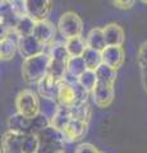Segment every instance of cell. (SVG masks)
<instances>
[{"instance_id": "1", "label": "cell", "mask_w": 147, "mask_h": 153, "mask_svg": "<svg viewBox=\"0 0 147 153\" xmlns=\"http://www.w3.org/2000/svg\"><path fill=\"white\" fill-rule=\"evenodd\" d=\"M49 54H41L39 56L23 59L22 63V76L27 83H39L49 74L50 68Z\"/></svg>"}, {"instance_id": "2", "label": "cell", "mask_w": 147, "mask_h": 153, "mask_svg": "<svg viewBox=\"0 0 147 153\" xmlns=\"http://www.w3.org/2000/svg\"><path fill=\"white\" fill-rule=\"evenodd\" d=\"M17 112L27 119H34L40 114V96L32 89H23L16 97Z\"/></svg>"}, {"instance_id": "3", "label": "cell", "mask_w": 147, "mask_h": 153, "mask_svg": "<svg viewBox=\"0 0 147 153\" xmlns=\"http://www.w3.org/2000/svg\"><path fill=\"white\" fill-rule=\"evenodd\" d=\"M58 31L65 41L74 37H81L83 31V22L77 13L65 12L59 18Z\"/></svg>"}, {"instance_id": "4", "label": "cell", "mask_w": 147, "mask_h": 153, "mask_svg": "<svg viewBox=\"0 0 147 153\" xmlns=\"http://www.w3.org/2000/svg\"><path fill=\"white\" fill-rule=\"evenodd\" d=\"M45 46L46 45H44L41 41H39L32 35L19 38L18 51H19L23 59H30V57H35L41 54H45Z\"/></svg>"}, {"instance_id": "5", "label": "cell", "mask_w": 147, "mask_h": 153, "mask_svg": "<svg viewBox=\"0 0 147 153\" xmlns=\"http://www.w3.org/2000/svg\"><path fill=\"white\" fill-rule=\"evenodd\" d=\"M51 4L53 3L50 0H26L27 16L34 19L36 23L46 21L51 10Z\"/></svg>"}, {"instance_id": "6", "label": "cell", "mask_w": 147, "mask_h": 153, "mask_svg": "<svg viewBox=\"0 0 147 153\" xmlns=\"http://www.w3.org/2000/svg\"><path fill=\"white\" fill-rule=\"evenodd\" d=\"M92 98L97 107H109L114 101V84L98 82L92 91Z\"/></svg>"}, {"instance_id": "7", "label": "cell", "mask_w": 147, "mask_h": 153, "mask_svg": "<svg viewBox=\"0 0 147 153\" xmlns=\"http://www.w3.org/2000/svg\"><path fill=\"white\" fill-rule=\"evenodd\" d=\"M19 36L16 31H12L7 35L1 36V42H0V55L1 60H10L14 57L18 50V42H19Z\"/></svg>"}, {"instance_id": "8", "label": "cell", "mask_w": 147, "mask_h": 153, "mask_svg": "<svg viewBox=\"0 0 147 153\" xmlns=\"http://www.w3.org/2000/svg\"><path fill=\"white\" fill-rule=\"evenodd\" d=\"M101 55H102V63L116 70L124 63L125 54L122 46H106L101 52Z\"/></svg>"}, {"instance_id": "9", "label": "cell", "mask_w": 147, "mask_h": 153, "mask_svg": "<svg viewBox=\"0 0 147 153\" xmlns=\"http://www.w3.org/2000/svg\"><path fill=\"white\" fill-rule=\"evenodd\" d=\"M34 36L44 45L53 44L56 37V27L50 21H41L36 23Z\"/></svg>"}, {"instance_id": "10", "label": "cell", "mask_w": 147, "mask_h": 153, "mask_svg": "<svg viewBox=\"0 0 147 153\" xmlns=\"http://www.w3.org/2000/svg\"><path fill=\"white\" fill-rule=\"evenodd\" d=\"M102 31L107 46H122L124 44V30L118 23H109L102 28Z\"/></svg>"}, {"instance_id": "11", "label": "cell", "mask_w": 147, "mask_h": 153, "mask_svg": "<svg viewBox=\"0 0 147 153\" xmlns=\"http://www.w3.org/2000/svg\"><path fill=\"white\" fill-rule=\"evenodd\" d=\"M56 101L59 102V105L61 107H68V108H70L73 105L77 103L72 82H69V80H67V79L59 82L58 98H56Z\"/></svg>"}, {"instance_id": "12", "label": "cell", "mask_w": 147, "mask_h": 153, "mask_svg": "<svg viewBox=\"0 0 147 153\" xmlns=\"http://www.w3.org/2000/svg\"><path fill=\"white\" fill-rule=\"evenodd\" d=\"M37 137L40 139V144H49V146H64L65 140H67L64 133L59 130V129L54 128L53 125L44 129Z\"/></svg>"}, {"instance_id": "13", "label": "cell", "mask_w": 147, "mask_h": 153, "mask_svg": "<svg viewBox=\"0 0 147 153\" xmlns=\"http://www.w3.org/2000/svg\"><path fill=\"white\" fill-rule=\"evenodd\" d=\"M25 139L23 134H18L8 130L3 135V153H23L22 152V143Z\"/></svg>"}, {"instance_id": "14", "label": "cell", "mask_w": 147, "mask_h": 153, "mask_svg": "<svg viewBox=\"0 0 147 153\" xmlns=\"http://www.w3.org/2000/svg\"><path fill=\"white\" fill-rule=\"evenodd\" d=\"M40 97L56 100L58 98V88H59V80L53 78L50 74H47L42 80L37 83Z\"/></svg>"}, {"instance_id": "15", "label": "cell", "mask_w": 147, "mask_h": 153, "mask_svg": "<svg viewBox=\"0 0 147 153\" xmlns=\"http://www.w3.org/2000/svg\"><path fill=\"white\" fill-rule=\"evenodd\" d=\"M30 124H31V119H27L18 112L13 114L8 119L9 130L18 134H23V135H28L30 134Z\"/></svg>"}, {"instance_id": "16", "label": "cell", "mask_w": 147, "mask_h": 153, "mask_svg": "<svg viewBox=\"0 0 147 153\" xmlns=\"http://www.w3.org/2000/svg\"><path fill=\"white\" fill-rule=\"evenodd\" d=\"M87 70L83 57H69L67 63V80H78V78Z\"/></svg>"}, {"instance_id": "17", "label": "cell", "mask_w": 147, "mask_h": 153, "mask_svg": "<svg viewBox=\"0 0 147 153\" xmlns=\"http://www.w3.org/2000/svg\"><path fill=\"white\" fill-rule=\"evenodd\" d=\"M63 133H64L65 138H67V140H69V142L79 140L81 138H83L84 134L87 133V123L74 120L73 119Z\"/></svg>"}, {"instance_id": "18", "label": "cell", "mask_w": 147, "mask_h": 153, "mask_svg": "<svg viewBox=\"0 0 147 153\" xmlns=\"http://www.w3.org/2000/svg\"><path fill=\"white\" fill-rule=\"evenodd\" d=\"M86 42H87V47L97 51H104V49L107 46L105 42V37H104V31L102 28H92L88 32V35L86 37Z\"/></svg>"}, {"instance_id": "19", "label": "cell", "mask_w": 147, "mask_h": 153, "mask_svg": "<svg viewBox=\"0 0 147 153\" xmlns=\"http://www.w3.org/2000/svg\"><path fill=\"white\" fill-rule=\"evenodd\" d=\"M65 46L70 57H82L87 50V42L82 37H74L65 41Z\"/></svg>"}, {"instance_id": "20", "label": "cell", "mask_w": 147, "mask_h": 153, "mask_svg": "<svg viewBox=\"0 0 147 153\" xmlns=\"http://www.w3.org/2000/svg\"><path fill=\"white\" fill-rule=\"evenodd\" d=\"M69 110H70V114H72V117L74 120H79V121L88 124L90 119H91V115H92V108L88 102L75 103Z\"/></svg>"}, {"instance_id": "21", "label": "cell", "mask_w": 147, "mask_h": 153, "mask_svg": "<svg viewBox=\"0 0 147 153\" xmlns=\"http://www.w3.org/2000/svg\"><path fill=\"white\" fill-rule=\"evenodd\" d=\"M60 105L56 100L40 97V114H42L45 117H47L51 121L59 112Z\"/></svg>"}, {"instance_id": "22", "label": "cell", "mask_w": 147, "mask_h": 153, "mask_svg": "<svg viewBox=\"0 0 147 153\" xmlns=\"http://www.w3.org/2000/svg\"><path fill=\"white\" fill-rule=\"evenodd\" d=\"M72 120H73V117H72V114H70V110L68 107H61L60 106L59 112L56 114V116L50 123H51V125H53L54 128L59 129V130H61V131H64Z\"/></svg>"}, {"instance_id": "23", "label": "cell", "mask_w": 147, "mask_h": 153, "mask_svg": "<svg viewBox=\"0 0 147 153\" xmlns=\"http://www.w3.org/2000/svg\"><path fill=\"white\" fill-rule=\"evenodd\" d=\"M95 71H96L98 82L107 83V84H114V82H115V79L118 76L116 69H114V68H111V66H109V65L104 64V63Z\"/></svg>"}, {"instance_id": "24", "label": "cell", "mask_w": 147, "mask_h": 153, "mask_svg": "<svg viewBox=\"0 0 147 153\" xmlns=\"http://www.w3.org/2000/svg\"><path fill=\"white\" fill-rule=\"evenodd\" d=\"M82 57H83L84 63H86V66H87L88 70H96L98 66L102 64L101 51L90 49V47H87V50L84 51V54H83Z\"/></svg>"}, {"instance_id": "25", "label": "cell", "mask_w": 147, "mask_h": 153, "mask_svg": "<svg viewBox=\"0 0 147 153\" xmlns=\"http://www.w3.org/2000/svg\"><path fill=\"white\" fill-rule=\"evenodd\" d=\"M36 28V22L28 16H25L19 19L18 26L16 28V32L19 37H27V36H32Z\"/></svg>"}, {"instance_id": "26", "label": "cell", "mask_w": 147, "mask_h": 153, "mask_svg": "<svg viewBox=\"0 0 147 153\" xmlns=\"http://www.w3.org/2000/svg\"><path fill=\"white\" fill-rule=\"evenodd\" d=\"M49 56L51 60L55 61H61V63H68L69 60V52L67 50V46H65V42H56V44H53L49 52Z\"/></svg>"}, {"instance_id": "27", "label": "cell", "mask_w": 147, "mask_h": 153, "mask_svg": "<svg viewBox=\"0 0 147 153\" xmlns=\"http://www.w3.org/2000/svg\"><path fill=\"white\" fill-rule=\"evenodd\" d=\"M78 83L84 87L90 93H92V91L96 87V84L98 83V79H97V75H96V71L95 70H86L84 73L82 74L78 78Z\"/></svg>"}, {"instance_id": "28", "label": "cell", "mask_w": 147, "mask_h": 153, "mask_svg": "<svg viewBox=\"0 0 147 153\" xmlns=\"http://www.w3.org/2000/svg\"><path fill=\"white\" fill-rule=\"evenodd\" d=\"M51 123L47 117H45L42 114H39L36 117L31 119V124H30V134L34 135H39V134L46 129L47 126H50Z\"/></svg>"}, {"instance_id": "29", "label": "cell", "mask_w": 147, "mask_h": 153, "mask_svg": "<svg viewBox=\"0 0 147 153\" xmlns=\"http://www.w3.org/2000/svg\"><path fill=\"white\" fill-rule=\"evenodd\" d=\"M49 74L55 78L56 80H64L67 78V63H61V61H50V68H49Z\"/></svg>"}, {"instance_id": "30", "label": "cell", "mask_w": 147, "mask_h": 153, "mask_svg": "<svg viewBox=\"0 0 147 153\" xmlns=\"http://www.w3.org/2000/svg\"><path fill=\"white\" fill-rule=\"evenodd\" d=\"M40 149V139L37 135L28 134L25 135V139L22 143V152L23 153H39Z\"/></svg>"}, {"instance_id": "31", "label": "cell", "mask_w": 147, "mask_h": 153, "mask_svg": "<svg viewBox=\"0 0 147 153\" xmlns=\"http://www.w3.org/2000/svg\"><path fill=\"white\" fill-rule=\"evenodd\" d=\"M72 85H73V89H74V94H75V100H77V103H81V102H87L88 100V94L90 92L88 91L82 87L78 80H72Z\"/></svg>"}, {"instance_id": "32", "label": "cell", "mask_w": 147, "mask_h": 153, "mask_svg": "<svg viewBox=\"0 0 147 153\" xmlns=\"http://www.w3.org/2000/svg\"><path fill=\"white\" fill-rule=\"evenodd\" d=\"M137 61L141 65V68H147V41L143 42L137 52Z\"/></svg>"}, {"instance_id": "33", "label": "cell", "mask_w": 147, "mask_h": 153, "mask_svg": "<svg viewBox=\"0 0 147 153\" xmlns=\"http://www.w3.org/2000/svg\"><path fill=\"white\" fill-rule=\"evenodd\" d=\"M74 153H100L98 149L91 143H81V144L75 148Z\"/></svg>"}, {"instance_id": "34", "label": "cell", "mask_w": 147, "mask_h": 153, "mask_svg": "<svg viewBox=\"0 0 147 153\" xmlns=\"http://www.w3.org/2000/svg\"><path fill=\"white\" fill-rule=\"evenodd\" d=\"M113 4H114L115 8L125 10V9H131L132 7H133L134 1L133 0H115V1H113Z\"/></svg>"}, {"instance_id": "35", "label": "cell", "mask_w": 147, "mask_h": 153, "mask_svg": "<svg viewBox=\"0 0 147 153\" xmlns=\"http://www.w3.org/2000/svg\"><path fill=\"white\" fill-rule=\"evenodd\" d=\"M142 70V82H143V88L147 93V68H141Z\"/></svg>"}, {"instance_id": "36", "label": "cell", "mask_w": 147, "mask_h": 153, "mask_svg": "<svg viewBox=\"0 0 147 153\" xmlns=\"http://www.w3.org/2000/svg\"><path fill=\"white\" fill-rule=\"evenodd\" d=\"M55 153H64V151H60V152H55Z\"/></svg>"}, {"instance_id": "37", "label": "cell", "mask_w": 147, "mask_h": 153, "mask_svg": "<svg viewBox=\"0 0 147 153\" xmlns=\"http://www.w3.org/2000/svg\"><path fill=\"white\" fill-rule=\"evenodd\" d=\"M100 153H102V152H100Z\"/></svg>"}]
</instances>
